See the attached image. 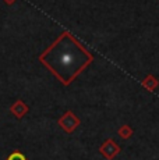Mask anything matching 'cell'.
I'll list each match as a JSON object with an SVG mask.
<instances>
[{"label":"cell","mask_w":159,"mask_h":160,"mask_svg":"<svg viewBox=\"0 0 159 160\" xmlns=\"http://www.w3.org/2000/svg\"><path fill=\"white\" fill-rule=\"evenodd\" d=\"M39 60L59 81L69 85L92 63L94 56L71 33L63 32L41 54Z\"/></svg>","instance_id":"1"},{"label":"cell","mask_w":159,"mask_h":160,"mask_svg":"<svg viewBox=\"0 0 159 160\" xmlns=\"http://www.w3.org/2000/svg\"><path fill=\"white\" fill-rule=\"evenodd\" d=\"M99 152L106 160H112L113 158H116V156L120 153V146L113 139H106L105 142L100 145Z\"/></svg>","instance_id":"2"},{"label":"cell","mask_w":159,"mask_h":160,"mask_svg":"<svg viewBox=\"0 0 159 160\" xmlns=\"http://www.w3.org/2000/svg\"><path fill=\"white\" fill-rule=\"evenodd\" d=\"M59 124L62 125L64 130H66V132H69L70 134V132H73L75 128H77V125L80 124V120L73 114L71 112H67L66 114L59 120Z\"/></svg>","instance_id":"3"},{"label":"cell","mask_w":159,"mask_h":160,"mask_svg":"<svg viewBox=\"0 0 159 160\" xmlns=\"http://www.w3.org/2000/svg\"><path fill=\"white\" fill-rule=\"evenodd\" d=\"M142 85H144V87H145L146 89H148V91H155V88L158 87V81H156V79H155L152 75H149L148 78H146L145 81L142 82Z\"/></svg>","instance_id":"4"},{"label":"cell","mask_w":159,"mask_h":160,"mask_svg":"<svg viewBox=\"0 0 159 160\" xmlns=\"http://www.w3.org/2000/svg\"><path fill=\"white\" fill-rule=\"evenodd\" d=\"M119 135H120V138H123V139H127V138H130L131 135H133V128H131L130 125H123V127L119 128Z\"/></svg>","instance_id":"5"},{"label":"cell","mask_w":159,"mask_h":160,"mask_svg":"<svg viewBox=\"0 0 159 160\" xmlns=\"http://www.w3.org/2000/svg\"><path fill=\"white\" fill-rule=\"evenodd\" d=\"M7 160H27V159H25V156H24L23 153H20V152H14L13 155H10V158H8Z\"/></svg>","instance_id":"6"},{"label":"cell","mask_w":159,"mask_h":160,"mask_svg":"<svg viewBox=\"0 0 159 160\" xmlns=\"http://www.w3.org/2000/svg\"><path fill=\"white\" fill-rule=\"evenodd\" d=\"M4 2H6V3H8V4H10V3H13L14 0H4Z\"/></svg>","instance_id":"7"}]
</instances>
